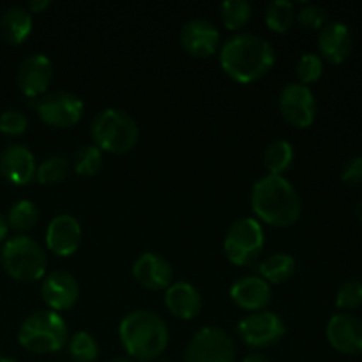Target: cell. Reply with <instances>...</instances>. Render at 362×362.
Masks as SVG:
<instances>
[{"instance_id":"6da1fadb","label":"cell","mask_w":362,"mask_h":362,"mask_svg":"<svg viewBox=\"0 0 362 362\" xmlns=\"http://www.w3.org/2000/svg\"><path fill=\"white\" fill-rule=\"evenodd\" d=\"M276 62V52L267 39L240 32L223 45L219 64L232 80L253 83L264 78Z\"/></svg>"},{"instance_id":"7a4b0ae2","label":"cell","mask_w":362,"mask_h":362,"mask_svg":"<svg viewBox=\"0 0 362 362\" xmlns=\"http://www.w3.org/2000/svg\"><path fill=\"white\" fill-rule=\"evenodd\" d=\"M251 207L260 221L271 226H292L303 212L299 193L283 175H265L251 189Z\"/></svg>"},{"instance_id":"3957f363","label":"cell","mask_w":362,"mask_h":362,"mask_svg":"<svg viewBox=\"0 0 362 362\" xmlns=\"http://www.w3.org/2000/svg\"><path fill=\"white\" fill-rule=\"evenodd\" d=\"M120 341L134 361L148 362L161 356L168 346V327L159 315L148 310L131 311L119 327Z\"/></svg>"},{"instance_id":"277c9868","label":"cell","mask_w":362,"mask_h":362,"mask_svg":"<svg viewBox=\"0 0 362 362\" xmlns=\"http://www.w3.org/2000/svg\"><path fill=\"white\" fill-rule=\"evenodd\" d=\"M92 140L99 151L110 154H126L138 144V124L127 112L106 108L92 120Z\"/></svg>"},{"instance_id":"5b68a950","label":"cell","mask_w":362,"mask_h":362,"mask_svg":"<svg viewBox=\"0 0 362 362\" xmlns=\"http://www.w3.org/2000/svg\"><path fill=\"white\" fill-rule=\"evenodd\" d=\"M18 341L32 354L59 352L67 343L66 320L52 310L34 311L21 324Z\"/></svg>"},{"instance_id":"8992f818","label":"cell","mask_w":362,"mask_h":362,"mask_svg":"<svg viewBox=\"0 0 362 362\" xmlns=\"http://www.w3.org/2000/svg\"><path fill=\"white\" fill-rule=\"evenodd\" d=\"M0 262L11 278L23 283L41 279L48 265L45 250L27 235H16L6 240L0 251Z\"/></svg>"},{"instance_id":"52a82bcc","label":"cell","mask_w":362,"mask_h":362,"mask_svg":"<svg viewBox=\"0 0 362 362\" xmlns=\"http://www.w3.org/2000/svg\"><path fill=\"white\" fill-rule=\"evenodd\" d=\"M225 253L232 264L250 267L265 246L264 226L255 218H240L228 228L225 237Z\"/></svg>"},{"instance_id":"ba28073f","label":"cell","mask_w":362,"mask_h":362,"mask_svg":"<svg viewBox=\"0 0 362 362\" xmlns=\"http://www.w3.org/2000/svg\"><path fill=\"white\" fill-rule=\"evenodd\" d=\"M186 362H235V343L232 336L219 327H204L191 338Z\"/></svg>"},{"instance_id":"9c48e42d","label":"cell","mask_w":362,"mask_h":362,"mask_svg":"<svg viewBox=\"0 0 362 362\" xmlns=\"http://www.w3.org/2000/svg\"><path fill=\"white\" fill-rule=\"evenodd\" d=\"M39 119L52 127H71L78 124L83 113V103L76 94L55 90L41 95L34 105Z\"/></svg>"},{"instance_id":"30bf717a","label":"cell","mask_w":362,"mask_h":362,"mask_svg":"<svg viewBox=\"0 0 362 362\" xmlns=\"http://www.w3.org/2000/svg\"><path fill=\"white\" fill-rule=\"evenodd\" d=\"M239 336L253 349H267L281 341L286 329L281 318L271 311H257L239 322Z\"/></svg>"},{"instance_id":"8fae6325","label":"cell","mask_w":362,"mask_h":362,"mask_svg":"<svg viewBox=\"0 0 362 362\" xmlns=\"http://www.w3.org/2000/svg\"><path fill=\"white\" fill-rule=\"evenodd\" d=\"M281 115L293 127H310L317 117V101L308 85L288 83L279 94Z\"/></svg>"},{"instance_id":"7c38bea8","label":"cell","mask_w":362,"mask_h":362,"mask_svg":"<svg viewBox=\"0 0 362 362\" xmlns=\"http://www.w3.org/2000/svg\"><path fill=\"white\" fill-rule=\"evenodd\" d=\"M219 42H221V34L216 25L204 18L189 20L180 30V45L197 59H207L214 55L219 48Z\"/></svg>"},{"instance_id":"4fadbf2b","label":"cell","mask_w":362,"mask_h":362,"mask_svg":"<svg viewBox=\"0 0 362 362\" xmlns=\"http://www.w3.org/2000/svg\"><path fill=\"white\" fill-rule=\"evenodd\" d=\"M329 343L345 356L362 354V322L350 313H338L329 320L325 329Z\"/></svg>"},{"instance_id":"5bb4252c","label":"cell","mask_w":362,"mask_h":362,"mask_svg":"<svg viewBox=\"0 0 362 362\" xmlns=\"http://www.w3.org/2000/svg\"><path fill=\"white\" fill-rule=\"evenodd\" d=\"M53 78V66L42 53L30 55L20 64L18 69V87L27 98H41L48 90Z\"/></svg>"},{"instance_id":"9a60e30c","label":"cell","mask_w":362,"mask_h":362,"mask_svg":"<svg viewBox=\"0 0 362 362\" xmlns=\"http://www.w3.org/2000/svg\"><path fill=\"white\" fill-rule=\"evenodd\" d=\"M41 296L52 311H66L76 304L80 285L67 271H55L42 281Z\"/></svg>"},{"instance_id":"2e32d148","label":"cell","mask_w":362,"mask_h":362,"mask_svg":"<svg viewBox=\"0 0 362 362\" xmlns=\"http://www.w3.org/2000/svg\"><path fill=\"white\" fill-rule=\"evenodd\" d=\"M81 244V226L71 214H59L46 230V246L59 257H71Z\"/></svg>"},{"instance_id":"e0dca14e","label":"cell","mask_w":362,"mask_h":362,"mask_svg":"<svg viewBox=\"0 0 362 362\" xmlns=\"http://www.w3.org/2000/svg\"><path fill=\"white\" fill-rule=\"evenodd\" d=\"M35 158L25 145H7L0 154V173L7 182L25 186L35 177Z\"/></svg>"},{"instance_id":"ac0fdd59","label":"cell","mask_w":362,"mask_h":362,"mask_svg":"<svg viewBox=\"0 0 362 362\" xmlns=\"http://www.w3.org/2000/svg\"><path fill=\"white\" fill-rule=\"evenodd\" d=\"M318 49L331 64H343L354 49V37L349 25L343 21H331L320 28Z\"/></svg>"},{"instance_id":"d6986e66","label":"cell","mask_w":362,"mask_h":362,"mask_svg":"<svg viewBox=\"0 0 362 362\" xmlns=\"http://www.w3.org/2000/svg\"><path fill=\"white\" fill-rule=\"evenodd\" d=\"M133 276L148 290H166L172 285L173 271L166 258L158 253H144L133 265Z\"/></svg>"},{"instance_id":"ffe728a7","label":"cell","mask_w":362,"mask_h":362,"mask_svg":"<svg viewBox=\"0 0 362 362\" xmlns=\"http://www.w3.org/2000/svg\"><path fill=\"white\" fill-rule=\"evenodd\" d=\"M230 297L246 311H262L271 303V286L260 276H244L230 288Z\"/></svg>"},{"instance_id":"44dd1931","label":"cell","mask_w":362,"mask_h":362,"mask_svg":"<svg viewBox=\"0 0 362 362\" xmlns=\"http://www.w3.org/2000/svg\"><path fill=\"white\" fill-rule=\"evenodd\" d=\"M165 304L173 317L180 320H191L200 315L202 296L189 283L177 281L166 288Z\"/></svg>"},{"instance_id":"7402d4cb","label":"cell","mask_w":362,"mask_h":362,"mask_svg":"<svg viewBox=\"0 0 362 362\" xmlns=\"http://www.w3.org/2000/svg\"><path fill=\"white\" fill-rule=\"evenodd\" d=\"M30 32L32 14L25 7H9L0 18V35L9 45H21Z\"/></svg>"},{"instance_id":"603a6c76","label":"cell","mask_w":362,"mask_h":362,"mask_svg":"<svg viewBox=\"0 0 362 362\" xmlns=\"http://www.w3.org/2000/svg\"><path fill=\"white\" fill-rule=\"evenodd\" d=\"M293 272H296V260L286 253L272 255L260 265L262 279L267 283H274V285L288 281Z\"/></svg>"},{"instance_id":"cb8c5ba5","label":"cell","mask_w":362,"mask_h":362,"mask_svg":"<svg viewBox=\"0 0 362 362\" xmlns=\"http://www.w3.org/2000/svg\"><path fill=\"white\" fill-rule=\"evenodd\" d=\"M264 163L271 175H283L293 163V147L286 140H274L265 147Z\"/></svg>"},{"instance_id":"d4e9b609","label":"cell","mask_w":362,"mask_h":362,"mask_svg":"<svg viewBox=\"0 0 362 362\" xmlns=\"http://www.w3.org/2000/svg\"><path fill=\"white\" fill-rule=\"evenodd\" d=\"M296 16V6L290 0H272L265 7V23L274 32L288 30Z\"/></svg>"},{"instance_id":"484cf974","label":"cell","mask_w":362,"mask_h":362,"mask_svg":"<svg viewBox=\"0 0 362 362\" xmlns=\"http://www.w3.org/2000/svg\"><path fill=\"white\" fill-rule=\"evenodd\" d=\"M6 219L16 232H28L39 223V207L30 200H20L9 209Z\"/></svg>"},{"instance_id":"4316f807","label":"cell","mask_w":362,"mask_h":362,"mask_svg":"<svg viewBox=\"0 0 362 362\" xmlns=\"http://www.w3.org/2000/svg\"><path fill=\"white\" fill-rule=\"evenodd\" d=\"M71 170V163L67 161V158L64 156L55 154L46 158L41 165L35 170V179L39 180V184H45V186H53V184H60L62 180L67 179Z\"/></svg>"},{"instance_id":"83f0119b","label":"cell","mask_w":362,"mask_h":362,"mask_svg":"<svg viewBox=\"0 0 362 362\" xmlns=\"http://www.w3.org/2000/svg\"><path fill=\"white\" fill-rule=\"evenodd\" d=\"M253 7L247 0H226L221 6V20L228 30H239L251 20Z\"/></svg>"},{"instance_id":"f1b7e54d","label":"cell","mask_w":362,"mask_h":362,"mask_svg":"<svg viewBox=\"0 0 362 362\" xmlns=\"http://www.w3.org/2000/svg\"><path fill=\"white\" fill-rule=\"evenodd\" d=\"M103 165V152L95 145H83L78 148L74 154L73 166L78 175L92 177L101 170Z\"/></svg>"},{"instance_id":"f546056e","label":"cell","mask_w":362,"mask_h":362,"mask_svg":"<svg viewBox=\"0 0 362 362\" xmlns=\"http://www.w3.org/2000/svg\"><path fill=\"white\" fill-rule=\"evenodd\" d=\"M69 356L74 362H95L99 356V345L88 332H76L69 341Z\"/></svg>"},{"instance_id":"4dcf8cb0","label":"cell","mask_w":362,"mask_h":362,"mask_svg":"<svg viewBox=\"0 0 362 362\" xmlns=\"http://www.w3.org/2000/svg\"><path fill=\"white\" fill-rule=\"evenodd\" d=\"M324 73V60L317 53H304L297 62V78L299 83L310 85L320 80Z\"/></svg>"},{"instance_id":"1f68e13d","label":"cell","mask_w":362,"mask_h":362,"mask_svg":"<svg viewBox=\"0 0 362 362\" xmlns=\"http://www.w3.org/2000/svg\"><path fill=\"white\" fill-rule=\"evenodd\" d=\"M336 306L343 311L357 310L362 306V281L349 279V281L343 283L336 293Z\"/></svg>"},{"instance_id":"d6a6232c","label":"cell","mask_w":362,"mask_h":362,"mask_svg":"<svg viewBox=\"0 0 362 362\" xmlns=\"http://www.w3.org/2000/svg\"><path fill=\"white\" fill-rule=\"evenodd\" d=\"M28 126V120L25 113L20 110H7L0 115V131L11 136H18V134L25 133Z\"/></svg>"},{"instance_id":"836d02e7","label":"cell","mask_w":362,"mask_h":362,"mask_svg":"<svg viewBox=\"0 0 362 362\" xmlns=\"http://www.w3.org/2000/svg\"><path fill=\"white\" fill-rule=\"evenodd\" d=\"M327 9L320 6H313V4H308L297 14V20L300 25L308 28H322L327 23Z\"/></svg>"},{"instance_id":"e575fe53","label":"cell","mask_w":362,"mask_h":362,"mask_svg":"<svg viewBox=\"0 0 362 362\" xmlns=\"http://www.w3.org/2000/svg\"><path fill=\"white\" fill-rule=\"evenodd\" d=\"M341 180L349 186H359L362 184V156L349 159L341 170Z\"/></svg>"},{"instance_id":"d590c367","label":"cell","mask_w":362,"mask_h":362,"mask_svg":"<svg viewBox=\"0 0 362 362\" xmlns=\"http://www.w3.org/2000/svg\"><path fill=\"white\" fill-rule=\"evenodd\" d=\"M49 6V0H32L28 2V13H41Z\"/></svg>"},{"instance_id":"8d00e7d4","label":"cell","mask_w":362,"mask_h":362,"mask_svg":"<svg viewBox=\"0 0 362 362\" xmlns=\"http://www.w3.org/2000/svg\"><path fill=\"white\" fill-rule=\"evenodd\" d=\"M243 362H271V359H269V357H265L264 354L253 352V354H250V356L244 357Z\"/></svg>"},{"instance_id":"74e56055","label":"cell","mask_w":362,"mask_h":362,"mask_svg":"<svg viewBox=\"0 0 362 362\" xmlns=\"http://www.w3.org/2000/svg\"><path fill=\"white\" fill-rule=\"evenodd\" d=\"M7 232H9V225H7V219L0 214V243L7 237Z\"/></svg>"},{"instance_id":"f35d334b","label":"cell","mask_w":362,"mask_h":362,"mask_svg":"<svg viewBox=\"0 0 362 362\" xmlns=\"http://www.w3.org/2000/svg\"><path fill=\"white\" fill-rule=\"evenodd\" d=\"M110 362H138V361H134L133 357H115V359H112Z\"/></svg>"},{"instance_id":"ab89813d","label":"cell","mask_w":362,"mask_h":362,"mask_svg":"<svg viewBox=\"0 0 362 362\" xmlns=\"http://www.w3.org/2000/svg\"><path fill=\"white\" fill-rule=\"evenodd\" d=\"M357 218H359V221L362 225V200L359 202V205H357Z\"/></svg>"},{"instance_id":"60d3db41","label":"cell","mask_w":362,"mask_h":362,"mask_svg":"<svg viewBox=\"0 0 362 362\" xmlns=\"http://www.w3.org/2000/svg\"><path fill=\"white\" fill-rule=\"evenodd\" d=\"M0 362H18V361L9 359V357H0Z\"/></svg>"}]
</instances>
